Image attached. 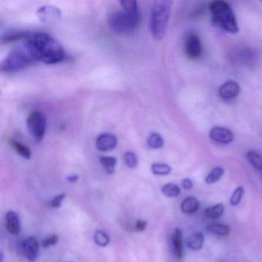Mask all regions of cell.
Instances as JSON below:
<instances>
[{"instance_id": "18", "label": "cell", "mask_w": 262, "mask_h": 262, "mask_svg": "<svg viewBox=\"0 0 262 262\" xmlns=\"http://www.w3.org/2000/svg\"><path fill=\"white\" fill-rule=\"evenodd\" d=\"M10 144L12 148L19 155V156L24 157V159H30L31 158V150L29 148V147L23 145L20 142L18 141L14 140V139H10Z\"/></svg>"}, {"instance_id": "16", "label": "cell", "mask_w": 262, "mask_h": 262, "mask_svg": "<svg viewBox=\"0 0 262 262\" xmlns=\"http://www.w3.org/2000/svg\"><path fill=\"white\" fill-rule=\"evenodd\" d=\"M32 33L29 31H13L10 33H6L2 36L3 42H16V41L20 40V39H26L27 40Z\"/></svg>"}, {"instance_id": "3", "label": "cell", "mask_w": 262, "mask_h": 262, "mask_svg": "<svg viewBox=\"0 0 262 262\" xmlns=\"http://www.w3.org/2000/svg\"><path fill=\"white\" fill-rule=\"evenodd\" d=\"M172 3L168 0L156 1L151 7L150 16V30L156 40H161L165 36L169 20Z\"/></svg>"}, {"instance_id": "35", "label": "cell", "mask_w": 262, "mask_h": 262, "mask_svg": "<svg viewBox=\"0 0 262 262\" xmlns=\"http://www.w3.org/2000/svg\"><path fill=\"white\" fill-rule=\"evenodd\" d=\"M78 179H79V176H78L77 174H72V176H70L67 178V180L71 182V183L77 182Z\"/></svg>"}, {"instance_id": "8", "label": "cell", "mask_w": 262, "mask_h": 262, "mask_svg": "<svg viewBox=\"0 0 262 262\" xmlns=\"http://www.w3.org/2000/svg\"><path fill=\"white\" fill-rule=\"evenodd\" d=\"M23 254L30 261H34L37 258L39 253V246L37 239L35 237H29L24 239L20 244Z\"/></svg>"}, {"instance_id": "32", "label": "cell", "mask_w": 262, "mask_h": 262, "mask_svg": "<svg viewBox=\"0 0 262 262\" xmlns=\"http://www.w3.org/2000/svg\"><path fill=\"white\" fill-rule=\"evenodd\" d=\"M66 194L64 193L62 194L56 195V197L53 198L50 202V207L54 208H60L64 199H65Z\"/></svg>"}, {"instance_id": "2", "label": "cell", "mask_w": 262, "mask_h": 262, "mask_svg": "<svg viewBox=\"0 0 262 262\" xmlns=\"http://www.w3.org/2000/svg\"><path fill=\"white\" fill-rule=\"evenodd\" d=\"M37 62L31 47L25 42L23 46L14 49L3 61L1 69L5 73H16Z\"/></svg>"}, {"instance_id": "26", "label": "cell", "mask_w": 262, "mask_h": 262, "mask_svg": "<svg viewBox=\"0 0 262 262\" xmlns=\"http://www.w3.org/2000/svg\"><path fill=\"white\" fill-rule=\"evenodd\" d=\"M224 173H225V170L222 167H216L206 176L205 182L209 185L215 183L217 181L220 180Z\"/></svg>"}, {"instance_id": "28", "label": "cell", "mask_w": 262, "mask_h": 262, "mask_svg": "<svg viewBox=\"0 0 262 262\" xmlns=\"http://www.w3.org/2000/svg\"><path fill=\"white\" fill-rule=\"evenodd\" d=\"M94 241L99 246L105 247L110 243V236L105 231H98L95 234Z\"/></svg>"}, {"instance_id": "22", "label": "cell", "mask_w": 262, "mask_h": 262, "mask_svg": "<svg viewBox=\"0 0 262 262\" xmlns=\"http://www.w3.org/2000/svg\"><path fill=\"white\" fill-rule=\"evenodd\" d=\"M224 211H225L224 205L222 204H217L205 209V214L209 219H217L223 214Z\"/></svg>"}, {"instance_id": "14", "label": "cell", "mask_w": 262, "mask_h": 262, "mask_svg": "<svg viewBox=\"0 0 262 262\" xmlns=\"http://www.w3.org/2000/svg\"><path fill=\"white\" fill-rule=\"evenodd\" d=\"M173 251L178 258L183 257V244H182V233L181 230L176 228L171 235Z\"/></svg>"}, {"instance_id": "6", "label": "cell", "mask_w": 262, "mask_h": 262, "mask_svg": "<svg viewBox=\"0 0 262 262\" xmlns=\"http://www.w3.org/2000/svg\"><path fill=\"white\" fill-rule=\"evenodd\" d=\"M29 133L37 142L43 139L47 130V119L43 113L33 111L30 113L27 121Z\"/></svg>"}, {"instance_id": "21", "label": "cell", "mask_w": 262, "mask_h": 262, "mask_svg": "<svg viewBox=\"0 0 262 262\" xmlns=\"http://www.w3.org/2000/svg\"><path fill=\"white\" fill-rule=\"evenodd\" d=\"M120 4L124 11L131 15L139 16V11L137 1H135V0H122V1H120Z\"/></svg>"}, {"instance_id": "20", "label": "cell", "mask_w": 262, "mask_h": 262, "mask_svg": "<svg viewBox=\"0 0 262 262\" xmlns=\"http://www.w3.org/2000/svg\"><path fill=\"white\" fill-rule=\"evenodd\" d=\"M100 163L108 174H113L115 172V167L117 163V160L116 158L112 156H102L100 158Z\"/></svg>"}, {"instance_id": "4", "label": "cell", "mask_w": 262, "mask_h": 262, "mask_svg": "<svg viewBox=\"0 0 262 262\" xmlns=\"http://www.w3.org/2000/svg\"><path fill=\"white\" fill-rule=\"evenodd\" d=\"M213 20L227 33H237L238 32L237 20L232 9L225 1H214L209 6Z\"/></svg>"}, {"instance_id": "27", "label": "cell", "mask_w": 262, "mask_h": 262, "mask_svg": "<svg viewBox=\"0 0 262 262\" xmlns=\"http://www.w3.org/2000/svg\"><path fill=\"white\" fill-rule=\"evenodd\" d=\"M171 168L165 163H155L151 165V171L156 176H167L171 172Z\"/></svg>"}, {"instance_id": "19", "label": "cell", "mask_w": 262, "mask_h": 262, "mask_svg": "<svg viewBox=\"0 0 262 262\" xmlns=\"http://www.w3.org/2000/svg\"><path fill=\"white\" fill-rule=\"evenodd\" d=\"M207 230L210 232L214 233L217 235L227 236L229 234L231 228L229 226L223 224H211L207 227Z\"/></svg>"}, {"instance_id": "7", "label": "cell", "mask_w": 262, "mask_h": 262, "mask_svg": "<svg viewBox=\"0 0 262 262\" xmlns=\"http://www.w3.org/2000/svg\"><path fill=\"white\" fill-rule=\"evenodd\" d=\"M184 48L185 54L189 59H198L202 55V52L200 38L195 33H190L185 38Z\"/></svg>"}, {"instance_id": "33", "label": "cell", "mask_w": 262, "mask_h": 262, "mask_svg": "<svg viewBox=\"0 0 262 262\" xmlns=\"http://www.w3.org/2000/svg\"><path fill=\"white\" fill-rule=\"evenodd\" d=\"M147 223L146 221L143 220H137L136 222V230L137 231H145L146 228Z\"/></svg>"}, {"instance_id": "1", "label": "cell", "mask_w": 262, "mask_h": 262, "mask_svg": "<svg viewBox=\"0 0 262 262\" xmlns=\"http://www.w3.org/2000/svg\"><path fill=\"white\" fill-rule=\"evenodd\" d=\"M26 42L31 47L37 61L56 64L62 62L67 56L62 46L47 33H32Z\"/></svg>"}, {"instance_id": "24", "label": "cell", "mask_w": 262, "mask_h": 262, "mask_svg": "<svg viewBox=\"0 0 262 262\" xmlns=\"http://www.w3.org/2000/svg\"><path fill=\"white\" fill-rule=\"evenodd\" d=\"M147 144L150 148H160L164 145V139L159 133H153L148 136Z\"/></svg>"}, {"instance_id": "23", "label": "cell", "mask_w": 262, "mask_h": 262, "mask_svg": "<svg viewBox=\"0 0 262 262\" xmlns=\"http://www.w3.org/2000/svg\"><path fill=\"white\" fill-rule=\"evenodd\" d=\"M162 192L167 197L176 198L180 194L181 189L179 185L176 184L168 183L162 186Z\"/></svg>"}, {"instance_id": "31", "label": "cell", "mask_w": 262, "mask_h": 262, "mask_svg": "<svg viewBox=\"0 0 262 262\" xmlns=\"http://www.w3.org/2000/svg\"><path fill=\"white\" fill-rule=\"evenodd\" d=\"M59 241V237L56 234H52V235L49 236V237H46L43 241H42V247L45 248H49V247L53 246V245H56Z\"/></svg>"}, {"instance_id": "29", "label": "cell", "mask_w": 262, "mask_h": 262, "mask_svg": "<svg viewBox=\"0 0 262 262\" xmlns=\"http://www.w3.org/2000/svg\"><path fill=\"white\" fill-rule=\"evenodd\" d=\"M124 162L129 168H136L138 165V158L133 151H126L124 154Z\"/></svg>"}, {"instance_id": "15", "label": "cell", "mask_w": 262, "mask_h": 262, "mask_svg": "<svg viewBox=\"0 0 262 262\" xmlns=\"http://www.w3.org/2000/svg\"><path fill=\"white\" fill-rule=\"evenodd\" d=\"M199 202L195 198L187 197L181 204V210L185 214H193L199 209Z\"/></svg>"}, {"instance_id": "17", "label": "cell", "mask_w": 262, "mask_h": 262, "mask_svg": "<svg viewBox=\"0 0 262 262\" xmlns=\"http://www.w3.org/2000/svg\"><path fill=\"white\" fill-rule=\"evenodd\" d=\"M204 240H205V237L202 233L195 232L188 237L187 245H188V248H191V250L199 251V250L202 249V246H203Z\"/></svg>"}, {"instance_id": "9", "label": "cell", "mask_w": 262, "mask_h": 262, "mask_svg": "<svg viewBox=\"0 0 262 262\" xmlns=\"http://www.w3.org/2000/svg\"><path fill=\"white\" fill-rule=\"evenodd\" d=\"M211 140L219 144L231 143L234 140V134L231 130L222 126L213 127L210 131Z\"/></svg>"}, {"instance_id": "34", "label": "cell", "mask_w": 262, "mask_h": 262, "mask_svg": "<svg viewBox=\"0 0 262 262\" xmlns=\"http://www.w3.org/2000/svg\"><path fill=\"white\" fill-rule=\"evenodd\" d=\"M182 186L186 190L191 189L193 187L192 181H191L190 179H184V180L182 182Z\"/></svg>"}, {"instance_id": "25", "label": "cell", "mask_w": 262, "mask_h": 262, "mask_svg": "<svg viewBox=\"0 0 262 262\" xmlns=\"http://www.w3.org/2000/svg\"><path fill=\"white\" fill-rule=\"evenodd\" d=\"M248 162L259 170H262V156L255 151H249L246 154Z\"/></svg>"}, {"instance_id": "13", "label": "cell", "mask_w": 262, "mask_h": 262, "mask_svg": "<svg viewBox=\"0 0 262 262\" xmlns=\"http://www.w3.org/2000/svg\"><path fill=\"white\" fill-rule=\"evenodd\" d=\"M6 227L10 234H18L20 232V220L15 211H10L7 213L6 216Z\"/></svg>"}, {"instance_id": "12", "label": "cell", "mask_w": 262, "mask_h": 262, "mask_svg": "<svg viewBox=\"0 0 262 262\" xmlns=\"http://www.w3.org/2000/svg\"><path fill=\"white\" fill-rule=\"evenodd\" d=\"M38 14L44 23L54 22L60 18V10L53 6H44L38 10Z\"/></svg>"}, {"instance_id": "30", "label": "cell", "mask_w": 262, "mask_h": 262, "mask_svg": "<svg viewBox=\"0 0 262 262\" xmlns=\"http://www.w3.org/2000/svg\"><path fill=\"white\" fill-rule=\"evenodd\" d=\"M244 192H245V189H244L243 187H237L234 190L231 199H230L231 205H233V206L238 205L240 203L241 200H242V197H243Z\"/></svg>"}, {"instance_id": "11", "label": "cell", "mask_w": 262, "mask_h": 262, "mask_svg": "<svg viewBox=\"0 0 262 262\" xmlns=\"http://www.w3.org/2000/svg\"><path fill=\"white\" fill-rule=\"evenodd\" d=\"M240 85L234 81H228L225 82L219 89V95L222 99L230 100L234 99L240 93Z\"/></svg>"}, {"instance_id": "10", "label": "cell", "mask_w": 262, "mask_h": 262, "mask_svg": "<svg viewBox=\"0 0 262 262\" xmlns=\"http://www.w3.org/2000/svg\"><path fill=\"white\" fill-rule=\"evenodd\" d=\"M117 142V139L114 135L111 133H103L96 139V148L101 151H112L116 148Z\"/></svg>"}, {"instance_id": "5", "label": "cell", "mask_w": 262, "mask_h": 262, "mask_svg": "<svg viewBox=\"0 0 262 262\" xmlns=\"http://www.w3.org/2000/svg\"><path fill=\"white\" fill-rule=\"evenodd\" d=\"M140 22V15L135 16L124 10L114 12L108 16L110 28L118 34L129 35L133 33Z\"/></svg>"}]
</instances>
